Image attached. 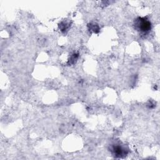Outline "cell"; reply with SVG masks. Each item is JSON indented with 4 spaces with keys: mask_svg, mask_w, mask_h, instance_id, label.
<instances>
[{
    "mask_svg": "<svg viewBox=\"0 0 160 160\" xmlns=\"http://www.w3.org/2000/svg\"><path fill=\"white\" fill-rule=\"evenodd\" d=\"M138 27L142 31H147L151 29V23L144 19L140 18L138 22Z\"/></svg>",
    "mask_w": 160,
    "mask_h": 160,
    "instance_id": "6da1fadb",
    "label": "cell"
}]
</instances>
